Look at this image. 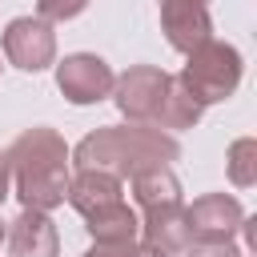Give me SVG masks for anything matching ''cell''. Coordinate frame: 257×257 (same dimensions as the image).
I'll use <instances>...</instances> for the list:
<instances>
[{"instance_id":"obj_8","label":"cell","mask_w":257,"mask_h":257,"mask_svg":"<svg viewBox=\"0 0 257 257\" xmlns=\"http://www.w3.org/2000/svg\"><path fill=\"white\" fill-rule=\"evenodd\" d=\"M4 48L20 68H44L52 60V32L40 20H16L4 36Z\"/></svg>"},{"instance_id":"obj_10","label":"cell","mask_w":257,"mask_h":257,"mask_svg":"<svg viewBox=\"0 0 257 257\" xmlns=\"http://www.w3.org/2000/svg\"><path fill=\"white\" fill-rule=\"evenodd\" d=\"M137 201L145 209H165V205H181V189L169 173L161 169H149V173H137Z\"/></svg>"},{"instance_id":"obj_1","label":"cell","mask_w":257,"mask_h":257,"mask_svg":"<svg viewBox=\"0 0 257 257\" xmlns=\"http://www.w3.org/2000/svg\"><path fill=\"white\" fill-rule=\"evenodd\" d=\"M12 169H16V189L20 201L28 209H48L56 201H64L68 185H64V145L36 128L28 137H20L12 145Z\"/></svg>"},{"instance_id":"obj_7","label":"cell","mask_w":257,"mask_h":257,"mask_svg":"<svg viewBox=\"0 0 257 257\" xmlns=\"http://www.w3.org/2000/svg\"><path fill=\"white\" fill-rule=\"evenodd\" d=\"M60 88H64L68 100L88 104V100H100L112 88V72L96 56H68L60 64Z\"/></svg>"},{"instance_id":"obj_12","label":"cell","mask_w":257,"mask_h":257,"mask_svg":"<svg viewBox=\"0 0 257 257\" xmlns=\"http://www.w3.org/2000/svg\"><path fill=\"white\" fill-rule=\"evenodd\" d=\"M88 0H40V12L52 16V20H64V16H76Z\"/></svg>"},{"instance_id":"obj_9","label":"cell","mask_w":257,"mask_h":257,"mask_svg":"<svg viewBox=\"0 0 257 257\" xmlns=\"http://www.w3.org/2000/svg\"><path fill=\"white\" fill-rule=\"evenodd\" d=\"M12 257H56V233L40 209H28L12 229Z\"/></svg>"},{"instance_id":"obj_3","label":"cell","mask_w":257,"mask_h":257,"mask_svg":"<svg viewBox=\"0 0 257 257\" xmlns=\"http://www.w3.org/2000/svg\"><path fill=\"white\" fill-rule=\"evenodd\" d=\"M189 96L197 104H213V100H229L241 84V56L233 44H221V40H205L189 52V64L185 72L177 76Z\"/></svg>"},{"instance_id":"obj_14","label":"cell","mask_w":257,"mask_h":257,"mask_svg":"<svg viewBox=\"0 0 257 257\" xmlns=\"http://www.w3.org/2000/svg\"><path fill=\"white\" fill-rule=\"evenodd\" d=\"M88 257H141V249H133V245L124 241V245H104V249H92Z\"/></svg>"},{"instance_id":"obj_6","label":"cell","mask_w":257,"mask_h":257,"mask_svg":"<svg viewBox=\"0 0 257 257\" xmlns=\"http://www.w3.org/2000/svg\"><path fill=\"white\" fill-rule=\"evenodd\" d=\"M169 84H173V76H165L157 68H137V72H128L120 80L116 104L128 116H153V120H161V108L169 100Z\"/></svg>"},{"instance_id":"obj_11","label":"cell","mask_w":257,"mask_h":257,"mask_svg":"<svg viewBox=\"0 0 257 257\" xmlns=\"http://www.w3.org/2000/svg\"><path fill=\"white\" fill-rule=\"evenodd\" d=\"M229 177H233V185H253L257 173H253V141L249 137L229 149Z\"/></svg>"},{"instance_id":"obj_13","label":"cell","mask_w":257,"mask_h":257,"mask_svg":"<svg viewBox=\"0 0 257 257\" xmlns=\"http://www.w3.org/2000/svg\"><path fill=\"white\" fill-rule=\"evenodd\" d=\"M189 257H241L233 249V241H201V245H189Z\"/></svg>"},{"instance_id":"obj_5","label":"cell","mask_w":257,"mask_h":257,"mask_svg":"<svg viewBox=\"0 0 257 257\" xmlns=\"http://www.w3.org/2000/svg\"><path fill=\"white\" fill-rule=\"evenodd\" d=\"M161 24L173 48L193 52L197 44L209 40V4L205 0H161Z\"/></svg>"},{"instance_id":"obj_2","label":"cell","mask_w":257,"mask_h":257,"mask_svg":"<svg viewBox=\"0 0 257 257\" xmlns=\"http://www.w3.org/2000/svg\"><path fill=\"white\" fill-rule=\"evenodd\" d=\"M84 169H116V173H145V169H161L165 161L177 157V145L161 133L149 128H108L88 137L76 149Z\"/></svg>"},{"instance_id":"obj_15","label":"cell","mask_w":257,"mask_h":257,"mask_svg":"<svg viewBox=\"0 0 257 257\" xmlns=\"http://www.w3.org/2000/svg\"><path fill=\"white\" fill-rule=\"evenodd\" d=\"M0 197H4V161H0Z\"/></svg>"},{"instance_id":"obj_4","label":"cell","mask_w":257,"mask_h":257,"mask_svg":"<svg viewBox=\"0 0 257 257\" xmlns=\"http://www.w3.org/2000/svg\"><path fill=\"white\" fill-rule=\"evenodd\" d=\"M189 217V233L201 237V241H229L241 225H245V213L233 197L225 193H213V197H201L193 209H185Z\"/></svg>"}]
</instances>
